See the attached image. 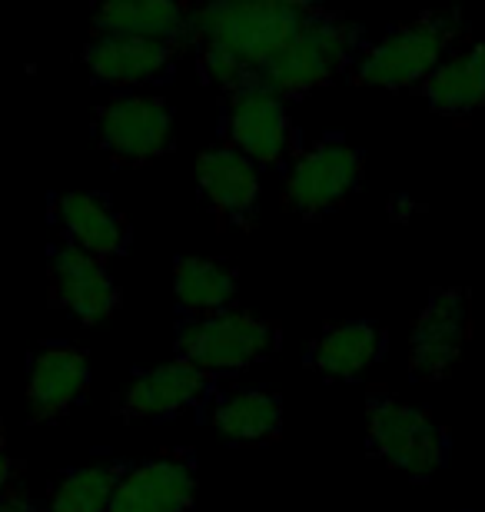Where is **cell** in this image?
I'll return each mask as SVG.
<instances>
[{
  "label": "cell",
  "mask_w": 485,
  "mask_h": 512,
  "mask_svg": "<svg viewBox=\"0 0 485 512\" xmlns=\"http://www.w3.org/2000/svg\"><path fill=\"white\" fill-rule=\"evenodd\" d=\"M14 493V459L7 453V433L4 423H0V503Z\"/></svg>",
  "instance_id": "obj_23"
},
{
  "label": "cell",
  "mask_w": 485,
  "mask_h": 512,
  "mask_svg": "<svg viewBox=\"0 0 485 512\" xmlns=\"http://www.w3.org/2000/svg\"><path fill=\"white\" fill-rule=\"evenodd\" d=\"M466 37V20L456 10H426V14L396 24L383 37L366 44L353 67L356 87L419 90L429 74L446 60Z\"/></svg>",
  "instance_id": "obj_2"
},
{
  "label": "cell",
  "mask_w": 485,
  "mask_h": 512,
  "mask_svg": "<svg viewBox=\"0 0 485 512\" xmlns=\"http://www.w3.org/2000/svg\"><path fill=\"white\" fill-rule=\"evenodd\" d=\"M313 10L316 4L290 0H226L193 7L187 44L196 47L200 77L223 87V94L260 80L263 67L290 47Z\"/></svg>",
  "instance_id": "obj_1"
},
{
  "label": "cell",
  "mask_w": 485,
  "mask_h": 512,
  "mask_svg": "<svg viewBox=\"0 0 485 512\" xmlns=\"http://www.w3.org/2000/svg\"><path fill=\"white\" fill-rule=\"evenodd\" d=\"M213 393V376L196 370L193 363L173 360L140 370L123 393L113 396V413L127 423H153V419H173L203 406Z\"/></svg>",
  "instance_id": "obj_10"
},
{
  "label": "cell",
  "mask_w": 485,
  "mask_h": 512,
  "mask_svg": "<svg viewBox=\"0 0 485 512\" xmlns=\"http://www.w3.org/2000/svg\"><path fill=\"white\" fill-rule=\"evenodd\" d=\"M469 340H472L469 290H462V286H439V290H432L409 333L412 380L439 383L452 376Z\"/></svg>",
  "instance_id": "obj_9"
},
{
  "label": "cell",
  "mask_w": 485,
  "mask_h": 512,
  "mask_svg": "<svg viewBox=\"0 0 485 512\" xmlns=\"http://www.w3.org/2000/svg\"><path fill=\"white\" fill-rule=\"evenodd\" d=\"M389 336L376 323L353 320V323H333L316 336L306 353V363L319 376L339 383H353L363 373L386 356Z\"/></svg>",
  "instance_id": "obj_17"
},
{
  "label": "cell",
  "mask_w": 485,
  "mask_h": 512,
  "mask_svg": "<svg viewBox=\"0 0 485 512\" xmlns=\"http://www.w3.org/2000/svg\"><path fill=\"white\" fill-rule=\"evenodd\" d=\"M366 30L343 17L339 10L316 7L303 30L290 40L280 57L263 67L260 80L286 104L349 77L366 50Z\"/></svg>",
  "instance_id": "obj_3"
},
{
  "label": "cell",
  "mask_w": 485,
  "mask_h": 512,
  "mask_svg": "<svg viewBox=\"0 0 485 512\" xmlns=\"http://www.w3.org/2000/svg\"><path fill=\"white\" fill-rule=\"evenodd\" d=\"M196 187L223 227L250 230L260 210V167L233 147H210L196 157Z\"/></svg>",
  "instance_id": "obj_14"
},
{
  "label": "cell",
  "mask_w": 485,
  "mask_h": 512,
  "mask_svg": "<svg viewBox=\"0 0 485 512\" xmlns=\"http://www.w3.org/2000/svg\"><path fill=\"white\" fill-rule=\"evenodd\" d=\"M223 143L256 167H280L303 150L290 104L263 80H250L223 97Z\"/></svg>",
  "instance_id": "obj_7"
},
{
  "label": "cell",
  "mask_w": 485,
  "mask_h": 512,
  "mask_svg": "<svg viewBox=\"0 0 485 512\" xmlns=\"http://www.w3.org/2000/svg\"><path fill=\"white\" fill-rule=\"evenodd\" d=\"M177 356L193 363L196 370L216 376L243 373L250 366L270 360L280 350V330L243 306H233L226 313L187 320L177 330Z\"/></svg>",
  "instance_id": "obj_5"
},
{
  "label": "cell",
  "mask_w": 485,
  "mask_h": 512,
  "mask_svg": "<svg viewBox=\"0 0 485 512\" xmlns=\"http://www.w3.org/2000/svg\"><path fill=\"white\" fill-rule=\"evenodd\" d=\"M240 273L216 256H177L173 260V300L190 320L226 313L236 306Z\"/></svg>",
  "instance_id": "obj_21"
},
{
  "label": "cell",
  "mask_w": 485,
  "mask_h": 512,
  "mask_svg": "<svg viewBox=\"0 0 485 512\" xmlns=\"http://www.w3.org/2000/svg\"><path fill=\"white\" fill-rule=\"evenodd\" d=\"M54 220L60 227V237L80 253L94 256L107 263L113 256H123L130 250L133 230L127 217L113 207L107 197L90 190H70L54 200Z\"/></svg>",
  "instance_id": "obj_16"
},
{
  "label": "cell",
  "mask_w": 485,
  "mask_h": 512,
  "mask_svg": "<svg viewBox=\"0 0 485 512\" xmlns=\"http://www.w3.org/2000/svg\"><path fill=\"white\" fill-rule=\"evenodd\" d=\"M190 10L177 0H113L94 7V34H120V37H147L167 40V44H187Z\"/></svg>",
  "instance_id": "obj_20"
},
{
  "label": "cell",
  "mask_w": 485,
  "mask_h": 512,
  "mask_svg": "<svg viewBox=\"0 0 485 512\" xmlns=\"http://www.w3.org/2000/svg\"><path fill=\"white\" fill-rule=\"evenodd\" d=\"M47 283H50V303L57 310L70 313L84 326L110 320L120 310V286L110 276L107 263L80 253L70 243H57L50 250Z\"/></svg>",
  "instance_id": "obj_11"
},
{
  "label": "cell",
  "mask_w": 485,
  "mask_h": 512,
  "mask_svg": "<svg viewBox=\"0 0 485 512\" xmlns=\"http://www.w3.org/2000/svg\"><path fill=\"white\" fill-rule=\"evenodd\" d=\"M4 506H7V499H4V503H0V512H4Z\"/></svg>",
  "instance_id": "obj_25"
},
{
  "label": "cell",
  "mask_w": 485,
  "mask_h": 512,
  "mask_svg": "<svg viewBox=\"0 0 485 512\" xmlns=\"http://www.w3.org/2000/svg\"><path fill=\"white\" fill-rule=\"evenodd\" d=\"M366 449L396 473L426 483L446 469L452 439L429 409H419L389 389L373 386L366 393Z\"/></svg>",
  "instance_id": "obj_4"
},
{
  "label": "cell",
  "mask_w": 485,
  "mask_h": 512,
  "mask_svg": "<svg viewBox=\"0 0 485 512\" xmlns=\"http://www.w3.org/2000/svg\"><path fill=\"white\" fill-rule=\"evenodd\" d=\"M196 489L200 483L190 449H167L123 473L107 512H190Z\"/></svg>",
  "instance_id": "obj_13"
},
{
  "label": "cell",
  "mask_w": 485,
  "mask_h": 512,
  "mask_svg": "<svg viewBox=\"0 0 485 512\" xmlns=\"http://www.w3.org/2000/svg\"><path fill=\"white\" fill-rule=\"evenodd\" d=\"M180 44L147 37H120V34H94L84 47V64L90 77L117 94H137L163 80L177 64Z\"/></svg>",
  "instance_id": "obj_12"
},
{
  "label": "cell",
  "mask_w": 485,
  "mask_h": 512,
  "mask_svg": "<svg viewBox=\"0 0 485 512\" xmlns=\"http://www.w3.org/2000/svg\"><path fill=\"white\" fill-rule=\"evenodd\" d=\"M127 469L130 466L117 463V459H100V463L67 469L47 489L40 512H107Z\"/></svg>",
  "instance_id": "obj_22"
},
{
  "label": "cell",
  "mask_w": 485,
  "mask_h": 512,
  "mask_svg": "<svg viewBox=\"0 0 485 512\" xmlns=\"http://www.w3.org/2000/svg\"><path fill=\"white\" fill-rule=\"evenodd\" d=\"M90 393V360L74 343H44L30 356L27 413L34 423H54Z\"/></svg>",
  "instance_id": "obj_15"
},
{
  "label": "cell",
  "mask_w": 485,
  "mask_h": 512,
  "mask_svg": "<svg viewBox=\"0 0 485 512\" xmlns=\"http://www.w3.org/2000/svg\"><path fill=\"white\" fill-rule=\"evenodd\" d=\"M210 423L233 446L273 443L283 433V399L266 386L230 389L213 399Z\"/></svg>",
  "instance_id": "obj_18"
},
{
  "label": "cell",
  "mask_w": 485,
  "mask_h": 512,
  "mask_svg": "<svg viewBox=\"0 0 485 512\" xmlns=\"http://www.w3.org/2000/svg\"><path fill=\"white\" fill-rule=\"evenodd\" d=\"M366 173V153L346 137H329L309 143L290 160L283 180V203L299 217L319 220L353 197Z\"/></svg>",
  "instance_id": "obj_6"
},
{
  "label": "cell",
  "mask_w": 485,
  "mask_h": 512,
  "mask_svg": "<svg viewBox=\"0 0 485 512\" xmlns=\"http://www.w3.org/2000/svg\"><path fill=\"white\" fill-rule=\"evenodd\" d=\"M94 140L120 167H143L173 147V110L157 94H113L94 114Z\"/></svg>",
  "instance_id": "obj_8"
},
{
  "label": "cell",
  "mask_w": 485,
  "mask_h": 512,
  "mask_svg": "<svg viewBox=\"0 0 485 512\" xmlns=\"http://www.w3.org/2000/svg\"><path fill=\"white\" fill-rule=\"evenodd\" d=\"M432 114L469 117L485 107V44H459L419 87Z\"/></svg>",
  "instance_id": "obj_19"
},
{
  "label": "cell",
  "mask_w": 485,
  "mask_h": 512,
  "mask_svg": "<svg viewBox=\"0 0 485 512\" xmlns=\"http://www.w3.org/2000/svg\"><path fill=\"white\" fill-rule=\"evenodd\" d=\"M4 512H40V506L30 503V496H27V493H20V489H14V493L7 496Z\"/></svg>",
  "instance_id": "obj_24"
}]
</instances>
